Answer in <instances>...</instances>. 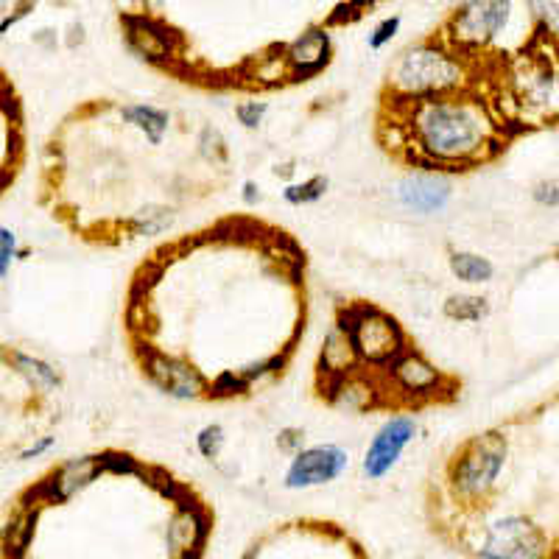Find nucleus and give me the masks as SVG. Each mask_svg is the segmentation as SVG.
I'll list each match as a JSON object with an SVG mask.
<instances>
[{
    "label": "nucleus",
    "mask_w": 559,
    "mask_h": 559,
    "mask_svg": "<svg viewBox=\"0 0 559 559\" xmlns=\"http://www.w3.org/2000/svg\"><path fill=\"white\" fill-rule=\"evenodd\" d=\"M210 537V515L199 504H179L168 523V551L174 559H199Z\"/></svg>",
    "instance_id": "obj_11"
},
{
    "label": "nucleus",
    "mask_w": 559,
    "mask_h": 559,
    "mask_svg": "<svg viewBox=\"0 0 559 559\" xmlns=\"http://www.w3.org/2000/svg\"><path fill=\"white\" fill-rule=\"evenodd\" d=\"M235 115H238V121L244 123V126H249V129H255L260 121H263V115H266V104H258V101H249V104H241L238 110H235Z\"/></svg>",
    "instance_id": "obj_25"
},
{
    "label": "nucleus",
    "mask_w": 559,
    "mask_h": 559,
    "mask_svg": "<svg viewBox=\"0 0 559 559\" xmlns=\"http://www.w3.org/2000/svg\"><path fill=\"white\" fill-rule=\"evenodd\" d=\"M532 9L546 26L551 23V31H557V0H532Z\"/></svg>",
    "instance_id": "obj_27"
},
{
    "label": "nucleus",
    "mask_w": 559,
    "mask_h": 559,
    "mask_svg": "<svg viewBox=\"0 0 559 559\" xmlns=\"http://www.w3.org/2000/svg\"><path fill=\"white\" fill-rule=\"evenodd\" d=\"M123 121H129L135 129L149 137L151 143H160L163 135L168 132V112L157 110L151 104H135L123 110Z\"/></svg>",
    "instance_id": "obj_17"
},
{
    "label": "nucleus",
    "mask_w": 559,
    "mask_h": 559,
    "mask_svg": "<svg viewBox=\"0 0 559 559\" xmlns=\"http://www.w3.org/2000/svg\"><path fill=\"white\" fill-rule=\"evenodd\" d=\"M450 272L456 274L459 280L464 283H487L492 280V263L487 258H481V255H473V252H456L453 258H450Z\"/></svg>",
    "instance_id": "obj_18"
},
{
    "label": "nucleus",
    "mask_w": 559,
    "mask_h": 559,
    "mask_svg": "<svg viewBox=\"0 0 559 559\" xmlns=\"http://www.w3.org/2000/svg\"><path fill=\"white\" fill-rule=\"evenodd\" d=\"M40 506L28 504L23 498L14 501V509L0 529V554L3 559H26L28 548L37 534V520H40Z\"/></svg>",
    "instance_id": "obj_13"
},
{
    "label": "nucleus",
    "mask_w": 559,
    "mask_h": 559,
    "mask_svg": "<svg viewBox=\"0 0 559 559\" xmlns=\"http://www.w3.org/2000/svg\"><path fill=\"white\" fill-rule=\"evenodd\" d=\"M411 101L409 129L417 154L409 163L425 171H470L504 149L501 126L492 123L478 101H462L448 93Z\"/></svg>",
    "instance_id": "obj_1"
},
{
    "label": "nucleus",
    "mask_w": 559,
    "mask_h": 559,
    "mask_svg": "<svg viewBox=\"0 0 559 559\" xmlns=\"http://www.w3.org/2000/svg\"><path fill=\"white\" fill-rule=\"evenodd\" d=\"M490 305L484 297H450L445 302V316L459 319V322H478L481 316H487Z\"/></svg>",
    "instance_id": "obj_19"
},
{
    "label": "nucleus",
    "mask_w": 559,
    "mask_h": 559,
    "mask_svg": "<svg viewBox=\"0 0 559 559\" xmlns=\"http://www.w3.org/2000/svg\"><path fill=\"white\" fill-rule=\"evenodd\" d=\"M244 559H258V546H255V548H249V554H246Z\"/></svg>",
    "instance_id": "obj_30"
},
{
    "label": "nucleus",
    "mask_w": 559,
    "mask_h": 559,
    "mask_svg": "<svg viewBox=\"0 0 559 559\" xmlns=\"http://www.w3.org/2000/svg\"><path fill=\"white\" fill-rule=\"evenodd\" d=\"M302 442H305V431H302V428H286V431H280V437H277L280 450H288V453L300 450Z\"/></svg>",
    "instance_id": "obj_28"
},
{
    "label": "nucleus",
    "mask_w": 559,
    "mask_h": 559,
    "mask_svg": "<svg viewBox=\"0 0 559 559\" xmlns=\"http://www.w3.org/2000/svg\"><path fill=\"white\" fill-rule=\"evenodd\" d=\"M389 367H392V378H395L397 386L409 395H439V386L445 381V375L423 353H417L411 347H406L403 353L397 355Z\"/></svg>",
    "instance_id": "obj_12"
},
{
    "label": "nucleus",
    "mask_w": 559,
    "mask_h": 559,
    "mask_svg": "<svg viewBox=\"0 0 559 559\" xmlns=\"http://www.w3.org/2000/svg\"><path fill=\"white\" fill-rule=\"evenodd\" d=\"M548 537L532 520L512 515V518L492 523L487 540L478 551L481 559H548Z\"/></svg>",
    "instance_id": "obj_5"
},
{
    "label": "nucleus",
    "mask_w": 559,
    "mask_h": 559,
    "mask_svg": "<svg viewBox=\"0 0 559 559\" xmlns=\"http://www.w3.org/2000/svg\"><path fill=\"white\" fill-rule=\"evenodd\" d=\"M328 191V179L325 177H314L308 179V182H302V185H294V188H288L286 191V199L291 205H308V202H316V199H322Z\"/></svg>",
    "instance_id": "obj_22"
},
{
    "label": "nucleus",
    "mask_w": 559,
    "mask_h": 559,
    "mask_svg": "<svg viewBox=\"0 0 559 559\" xmlns=\"http://www.w3.org/2000/svg\"><path fill=\"white\" fill-rule=\"evenodd\" d=\"M414 434H417V423L411 417H392L372 439L364 456V473L375 481L386 476L403 456V450L409 448Z\"/></svg>",
    "instance_id": "obj_10"
},
{
    "label": "nucleus",
    "mask_w": 559,
    "mask_h": 559,
    "mask_svg": "<svg viewBox=\"0 0 559 559\" xmlns=\"http://www.w3.org/2000/svg\"><path fill=\"white\" fill-rule=\"evenodd\" d=\"M330 62V40L325 31H308L286 54V65L294 76H314Z\"/></svg>",
    "instance_id": "obj_14"
},
{
    "label": "nucleus",
    "mask_w": 559,
    "mask_h": 559,
    "mask_svg": "<svg viewBox=\"0 0 559 559\" xmlns=\"http://www.w3.org/2000/svg\"><path fill=\"white\" fill-rule=\"evenodd\" d=\"M358 369V358L350 339L341 333L339 328H333L322 341V355H319V375H347Z\"/></svg>",
    "instance_id": "obj_16"
},
{
    "label": "nucleus",
    "mask_w": 559,
    "mask_h": 559,
    "mask_svg": "<svg viewBox=\"0 0 559 559\" xmlns=\"http://www.w3.org/2000/svg\"><path fill=\"white\" fill-rule=\"evenodd\" d=\"M459 82H462L459 62L431 45L409 51L389 73V84L400 98L442 96V93H453Z\"/></svg>",
    "instance_id": "obj_4"
},
{
    "label": "nucleus",
    "mask_w": 559,
    "mask_h": 559,
    "mask_svg": "<svg viewBox=\"0 0 559 559\" xmlns=\"http://www.w3.org/2000/svg\"><path fill=\"white\" fill-rule=\"evenodd\" d=\"M26 559H28V557H26Z\"/></svg>",
    "instance_id": "obj_31"
},
{
    "label": "nucleus",
    "mask_w": 559,
    "mask_h": 559,
    "mask_svg": "<svg viewBox=\"0 0 559 559\" xmlns=\"http://www.w3.org/2000/svg\"><path fill=\"white\" fill-rule=\"evenodd\" d=\"M397 26H400V17H389V20H383L381 26L375 28V34L369 37V45H372V48H383L386 42L395 37Z\"/></svg>",
    "instance_id": "obj_26"
},
{
    "label": "nucleus",
    "mask_w": 559,
    "mask_h": 559,
    "mask_svg": "<svg viewBox=\"0 0 559 559\" xmlns=\"http://www.w3.org/2000/svg\"><path fill=\"white\" fill-rule=\"evenodd\" d=\"M12 252H14L12 232L0 230V274L6 272V263H9V258H12Z\"/></svg>",
    "instance_id": "obj_29"
},
{
    "label": "nucleus",
    "mask_w": 559,
    "mask_h": 559,
    "mask_svg": "<svg viewBox=\"0 0 559 559\" xmlns=\"http://www.w3.org/2000/svg\"><path fill=\"white\" fill-rule=\"evenodd\" d=\"M123 31H126V42L132 45V51L149 59V62H168L179 54L182 40L174 28H168L154 17H143V14H126L121 20Z\"/></svg>",
    "instance_id": "obj_9"
},
{
    "label": "nucleus",
    "mask_w": 559,
    "mask_h": 559,
    "mask_svg": "<svg viewBox=\"0 0 559 559\" xmlns=\"http://www.w3.org/2000/svg\"><path fill=\"white\" fill-rule=\"evenodd\" d=\"M196 448L199 453L205 456V459H216L224 448V428L221 425H207L199 431V437H196Z\"/></svg>",
    "instance_id": "obj_23"
},
{
    "label": "nucleus",
    "mask_w": 559,
    "mask_h": 559,
    "mask_svg": "<svg viewBox=\"0 0 559 559\" xmlns=\"http://www.w3.org/2000/svg\"><path fill=\"white\" fill-rule=\"evenodd\" d=\"M506 437L501 431H487L467 439L450 462V487L462 501H481L495 487V478L504 470Z\"/></svg>",
    "instance_id": "obj_3"
},
{
    "label": "nucleus",
    "mask_w": 559,
    "mask_h": 559,
    "mask_svg": "<svg viewBox=\"0 0 559 559\" xmlns=\"http://www.w3.org/2000/svg\"><path fill=\"white\" fill-rule=\"evenodd\" d=\"M171 221H174V213L168 207H149L132 221V230L135 235H157V232L168 230Z\"/></svg>",
    "instance_id": "obj_21"
},
{
    "label": "nucleus",
    "mask_w": 559,
    "mask_h": 559,
    "mask_svg": "<svg viewBox=\"0 0 559 559\" xmlns=\"http://www.w3.org/2000/svg\"><path fill=\"white\" fill-rule=\"evenodd\" d=\"M140 367L160 392L177 397V400H193V397H202L207 392V381L202 378V372L188 364L185 358L163 355L154 347H146V353L140 355Z\"/></svg>",
    "instance_id": "obj_7"
},
{
    "label": "nucleus",
    "mask_w": 559,
    "mask_h": 559,
    "mask_svg": "<svg viewBox=\"0 0 559 559\" xmlns=\"http://www.w3.org/2000/svg\"><path fill=\"white\" fill-rule=\"evenodd\" d=\"M509 12V0H467L453 17V40L464 48H481L504 31Z\"/></svg>",
    "instance_id": "obj_6"
},
{
    "label": "nucleus",
    "mask_w": 559,
    "mask_h": 559,
    "mask_svg": "<svg viewBox=\"0 0 559 559\" xmlns=\"http://www.w3.org/2000/svg\"><path fill=\"white\" fill-rule=\"evenodd\" d=\"M450 188L439 179H428V177H411L400 185V199L403 205L417 210V213H434V210H442L445 202H448Z\"/></svg>",
    "instance_id": "obj_15"
},
{
    "label": "nucleus",
    "mask_w": 559,
    "mask_h": 559,
    "mask_svg": "<svg viewBox=\"0 0 559 559\" xmlns=\"http://www.w3.org/2000/svg\"><path fill=\"white\" fill-rule=\"evenodd\" d=\"M98 459H101V470L112 473V476H140L143 473L135 456L123 453V450H104V453H98Z\"/></svg>",
    "instance_id": "obj_20"
},
{
    "label": "nucleus",
    "mask_w": 559,
    "mask_h": 559,
    "mask_svg": "<svg viewBox=\"0 0 559 559\" xmlns=\"http://www.w3.org/2000/svg\"><path fill=\"white\" fill-rule=\"evenodd\" d=\"M336 328L350 339L358 364L367 361L375 367H386L409 344L397 319H392L372 302H347L344 308H339Z\"/></svg>",
    "instance_id": "obj_2"
},
{
    "label": "nucleus",
    "mask_w": 559,
    "mask_h": 559,
    "mask_svg": "<svg viewBox=\"0 0 559 559\" xmlns=\"http://www.w3.org/2000/svg\"><path fill=\"white\" fill-rule=\"evenodd\" d=\"M246 389H249V383H246L241 375H235V372H224V375H219V381L210 386V397L227 400V397L244 395Z\"/></svg>",
    "instance_id": "obj_24"
},
{
    "label": "nucleus",
    "mask_w": 559,
    "mask_h": 559,
    "mask_svg": "<svg viewBox=\"0 0 559 559\" xmlns=\"http://www.w3.org/2000/svg\"><path fill=\"white\" fill-rule=\"evenodd\" d=\"M350 456L339 445H316V448L300 450L297 459L291 462L286 473L288 490H308V487H322L330 484L347 470Z\"/></svg>",
    "instance_id": "obj_8"
}]
</instances>
